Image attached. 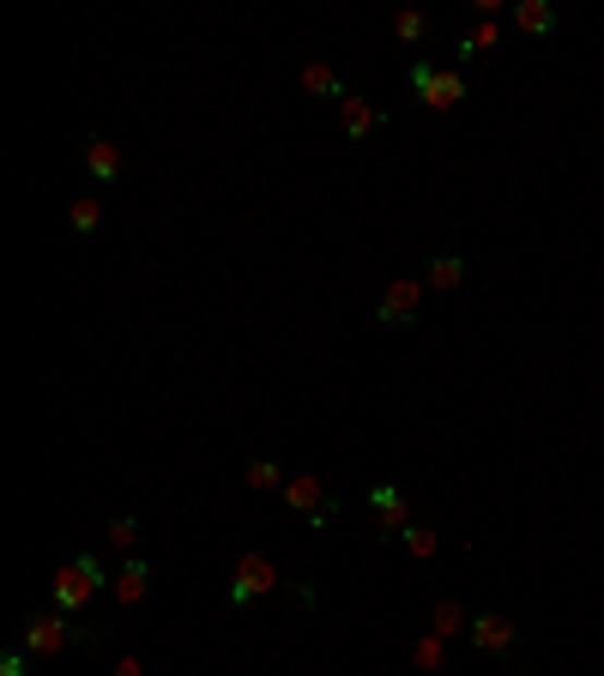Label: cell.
<instances>
[{"label":"cell","instance_id":"6da1fadb","mask_svg":"<svg viewBox=\"0 0 604 676\" xmlns=\"http://www.w3.org/2000/svg\"><path fill=\"white\" fill-rule=\"evenodd\" d=\"M104 586H116L104 574V562L92 556V550H85V556H73V562H61V574H55V611L61 616H85V604L97 599V592H104Z\"/></svg>","mask_w":604,"mask_h":676},{"label":"cell","instance_id":"7a4b0ae2","mask_svg":"<svg viewBox=\"0 0 604 676\" xmlns=\"http://www.w3.org/2000/svg\"><path fill=\"white\" fill-rule=\"evenodd\" d=\"M278 586H285V574H278V562L261 556V550H249V556L230 562V604H237V611H249V604L273 599Z\"/></svg>","mask_w":604,"mask_h":676},{"label":"cell","instance_id":"3957f363","mask_svg":"<svg viewBox=\"0 0 604 676\" xmlns=\"http://www.w3.org/2000/svg\"><path fill=\"white\" fill-rule=\"evenodd\" d=\"M411 92H418L423 109H460L466 104V73H460V67L411 61Z\"/></svg>","mask_w":604,"mask_h":676},{"label":"cell","instance_id":"277c9868","mask_svg":"<svg viewBox=\"0 0 604 676\" xmlns=\"http://www.w3.org/2000/svg\"><path fill=\"white\" fill-rule=\"evenodd\" d=\"M61 647H73V616L31 611L25 616V635H19V652H31V659H55Z\"/></svg>","mask_w":604,"mask_h":676},{"label":"cell","instance_id":"5b68a950","mask_svg":"<svg viewBox=\"0 0 604 676\" xmlns=\"http://www.w3.org/2000/svg\"><path fill=\"white\" fill-rule=\"evenodd\" d=\"M285 507L302 514L309 526H321V532H327V520H339V495H333L321 478H290L285 483Z\"/></svg>","mask_w":604,"mask_h":676},{"label":"cell","instance_id":"8992f818","mask_svg":"<svg viewBox=\"0 0 604 676\" xmlns=\"http://www.w3.org/2000/svg\"><path fill=\"white\" fill-rule=\"evenodd\" d=\"M466 640H472V652H484V659H508V652L520 647V623H508L502 611H478Z\"/></svg>","mask_w":604,"mask_h":676},{"label":"cell","instance_id":"52a82bcc","mask_svg":"<svg viewBox=\"0 0 604 676\" xmlns=\"http://www.w3.org/2000/svg\"><path fill=\"white\" fill-rule=\"evenodd\" d=\"M423 314V285L418 278H394V285L382 290V302H375V321L382 326H411Z\"/></svg>","mask_w":604,"mask_h":676},{"label":"cell","instance_id":"ba28073f","mask_svg":"<svg viewBox=\"0 0 604 676\" xmlns=\"http://www.w3.org/2000/svg\"><path fill=\"white\" fill-rule=\"evenodd\" d=\"M369 507H375V520H382V538H387V544H399V532L411 526L406 490H394V483H369Z\"/></svg>","mask_w":604,"mask_h":676},{"label":"cell","instance_id":"9c48e42d","mask_svg":"<svg viewBox=\"0 0 604 676\" xmlns=\"http://www.w3.org/2000/svg\"><path fill=\"white\" fill-rule=\"evenodd\" d=\"M80 157H85V176L92 182H121V169H128V152H121L116 140H104V133H85V145H80Z\"/></svg>","mask_w":604,"mask_h":676},{"label":"cell","instance_id":"30bf717a","mask_svg":"<svg viewBox=\"0 0 604 676\" xmlns=\"http://www.w3.org/2000/svg\"><path fill=\"white\" fill-rule=\"evenodd\" d=\"M382 109L369 104V97H345L339 104V128H345V140H375V133H382Z\"/></svg>","mask_w":604,"mask_h":676},{"label":"cell","instance_id":"8fae6325","mask_svg":"<svg viewBox=\"0 0 604 676\" xmlns=\"http://www.w3.org/2000/svg\"><path fill=\"white\" fill-rule=\"evenodd\" d=\"M109 592H116V604H145V592H152V562H140V556H128L121 562V574H116V586H109Z\"/></svg>","mask_w":604,"mask_h":676},{"label":"cell","instance_id":"7c38bea8","mask_svg":"<svg viewBox=\"0 0 604 676\" xmlns=\"http://www.w3.org/2000/svg\"><path fill=\"white\" fill-rule=\"evenodd\" d=\"M466 628H472V611H466L460 599H435V611H430V635H442V640H460Z\"/></svg>","mask_w":604,"mask_h":676},{"label":"cell","instance_id":"4fadbf2b","mask_svg":"<svg viewBox=\"0 0 604 676\" xmlns=\"http://www.w3.org/2000/svg\"><path fill=\"white\" fill-rule=\"evenodd\" d=\"M302 92L321 97V104H345V97H351V92H345V79L333 73V67H321V61L302 67Z\"/></svg>","mask_w":604,"mask_h":676},{"label":"cell","instance_id":"5bb4252c","mask_svg":"<svg viewBox=\"0 0 604 676\" xmlns=\"http://www.w3.org/2000/svg\"><path fill=\"white\" fill-rule=\"evenodd\" d=\"M514 25H520L526 37H551V31H556V7H551V0H514Z\"/></svg>","mask_w":604,"mask_h":676},{"label":"cell","instance_id":"9a60e30c","mask_svg":"<svg viewBox=\"0 0 604 676\" xmlns=\"http://www.w3.org/2000/svg\"><path fill=\"white\" fill-rule=\"evenodd\" d=\"M423 285H430V290H454V285H466V261H460V254H435V261L423 266Z\"/></svg>","mask_w":604,"mask_h":676},{"label":"cell","instance_id":"2e32d148","mask_svg":"<svg viewBox=\"0 0 604 676\" xmlns=\"http://www.w3.org/2000/svg\"><path fill=\"white\" fill-rule=\"evenodd\" d=\"M242 483H249V490H261V495H266V490H285L290 478H285V471H278V459L254 454L249 466H242Z\"/></svg>","mask_w":604,"mask_h":676},{"label":"cell","instance_id":"e0dca14e","mask_svg":"<svg viewBox=\"0 0 604 676\" xmlns=\"http://www.w3.org/2000/svg\"><path fill=\"white\" fill-rule=\"evenodd\" d=\"M67 224H73L80 236H97V230H104V200H97V194H80L73 206H67Z\"/></svg>","mask_w":604,"mask_h":676},{"label":"cell","instance_id":"ac0fdd59","mask_svg":"<svg viewBox=\"0 0 604 676\" xmlns=\"http://www.w3.org/2000/svg\"><path fill=\"white\" fill-rule=\"evenodd\" d=\"M104 544H109V550H121V556H133V544H140V520H133V514H109Z\"/></svg>","mask_w":604,"mask_h":676},{"label":"cell","instance_id":"d6986e66","mask_svg":"<svg viewBox=\"0 0 604 676\" xmlns=\"http://www.w3.org/2000/svg\"><path fill=\"white\" fill-rule=\"evenodd\" d=\"M394 37L399 43H423V37H430V19H423L418 7H399V13H394Z\"/></svg>","mask_w":604,"mask_h":676},{"label":"cell","instance_id":"ffe728a7","mask_svg":"<svg viewBox=\"0 0 604 676\" xmlns=\"http://www.w3.org/2000/svg\"><path fill=\"white\" fill-rule=\"evenodd\" d=\"M411 664H418V671H442V664H447V640L442 635H423L418 647H411Z\"/></svg>","mask_w":604,"mask_h":676},{"label":"cell","instance_id":"44dd1931","mask_svg":"<svg viewBox=\"0 0 604 676\" xmlns=\"http://www.w3.org/2000/svg\"><path fill=\"white\" fill-rule=\"evenodd\" d=\"M399 544H406V550H411V556H418V562H430V556H435V544H442V538H435L430 526H418V520H411L406 532H399Z\"/></svg>","mask_w":604,"mask_h":676},{"label":"cell","instance_id":"7402d4cb","mask_svg":"<svg viewBox=\"0 0 604 676\" xmlns=\"http://www.w3.org/2000/svg\"><path fill=\"white\" fill-rule=\"evenodd\" d=\"M73 647H85V652H92V647H104V628H97V623H85V616H73Z\"/></svg>","mask_w":604,"mask_h":676},{"label":"cell","instance_id":"603a6c76","mask_svg":"<svg viewBox=\"0 0 604 676\" xmlns=\"http://www.w3.org/2000/svg\"><path fill=\"white\" fill-rule=\"evenodd\" d=\"M25 664H31V652H7V659H0V676H25Z\"/></svg>","mask_w":604,"mask_h":676},{"label":"cell","instance_id":"cb8c5ba5","mask_svg":"<svg viewBox=\"0 0 604 676\" xmlns=\"http://www.w3.org/2000/svg\"><path fill=\"white\" fill-rule=\"evenodd\" d=\"M116 676H145V664H140V659H121V664H116Z\"/></svg>","mask_w":604,"mask_h":676},{"label":"cell","instance_id":"d4e9b609","mask_svg":"<svg viewBox=\"0 0 604 676\" xmlns=\"http://www.w3.org/2000/svg\"><path fill=\"white\" fill-rule=\"evenodd\" d=\"M514 676H526V671H514Z\"/></svg>","mask_w":604,"mask_h":676}]
</instances>
